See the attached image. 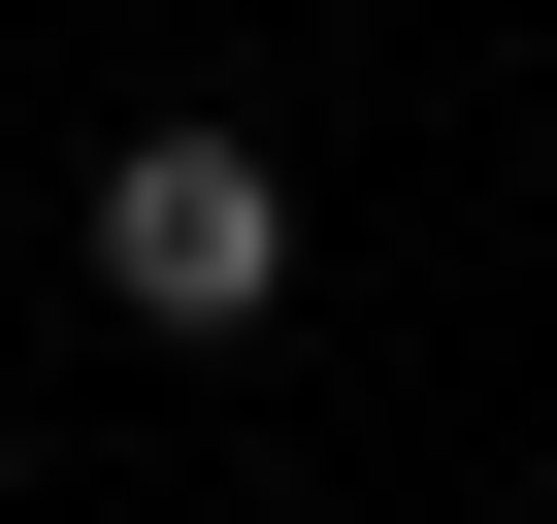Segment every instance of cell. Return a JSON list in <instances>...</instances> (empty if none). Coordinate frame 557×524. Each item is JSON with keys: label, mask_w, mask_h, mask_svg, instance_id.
Returning a JSON list of instances; mask_svg holds the SVG:
<instances>
[{"label": "cell", "mask_w": 557, "mask_h": 524, "mask_svg": "<svg viewBox=\"0 0 557 524\" xmlns=\"http://www.w3.org/2000/svg\"><path fill=\"white\" fill-rule=\"evenodd\" d=\"M99 296L132 328H262L296 296V164L262 132H99Z\"/></svg>", "instance_id": "6da1fadb"}]
</instances>
